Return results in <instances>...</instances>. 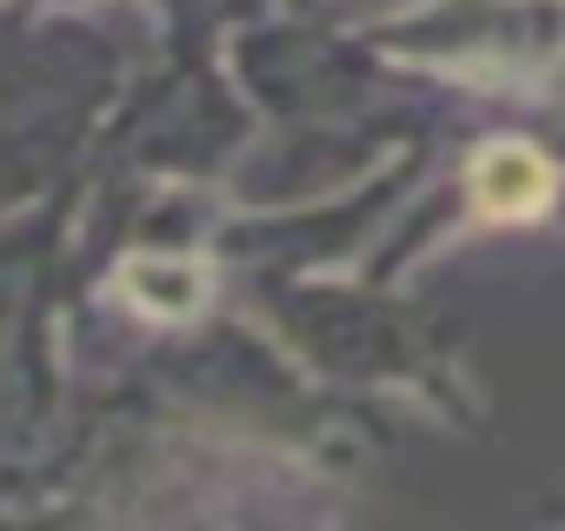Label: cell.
<instances>
[{
	"label": "cell",
	"mask_w": 565,
	"mask_h": 531,
	"mask_svg": "<svg viewBox=\"0 0 565 531\" xmlns=\"http://www.w3.org/2000/svg\"><path fill=\"white\" fill-rule=\"evenodd\" d=\"M472 199L492 219H525V213H539L552 199V166L532 147H492L472 166Z\"/></svg>",
	"instance_id": "1"
}]
</instances>
